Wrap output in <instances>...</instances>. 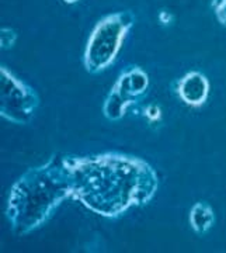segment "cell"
<instances>
[{
    "mask_svg": "<svg viewBox=\"0 0 226 253\" xmlns=\"http://www.w3.org/2000/svg\"><path fill=\"white\" fill-rule=\"evenodd\" d=\"M212 10H214L218 23L226 28V0H214Z\"/></svg>",
    "mask_w": 226,
    "mask_h": 253,
    "instance_id": "cell-11",
    "label": "cell"
},
{
    "mask_svg": "<svg viewBox=\"0 0 226 253\" xmlns=\"http://www.w3.org/2000/svg\"><path fill=\"white\" fill-rule=\"evenodd\" d=\"M129 106L132 104L128 100L124 99L115 89H111L103 103V114L110 121H119L124 118Z\"/></svg>",
    "mask_w": 226,
    "mask_h": 253,
    "instance_id": "cell-8",
    "label": "cell"
},
{
    "mask_svg": "<svg viewBox=\"0 0 226 253\" xmlns=\"http://www.w3.org/2000/svg\"><path fill=\"white\" fill-rule=\"evenodd\" d=\"M209 89L211 84L208 78L198 71H191L179 79L176 86V93L184 104L190 106L192 109H198L207 103Z\"/></svg>",
    "mask_w": 226,
    "mask_h": 253,
    "instance_id": "cell-6",
    "label": "cell"
},
{
    "mask_svg": "<svg viewBox=\"0 0 226 253\" xmlns=\"http://www.w3.org/2000/svg\"><path fill=\"white\" fill-rule=\"evenodd\" d=\"M135 20V14L129 10L100 18L91 30L83 54V65L87 72L99 75L115 63Z\"/></svg>",
    "mask_w": 226,
    "mask_h": 253,
    "instance_id": "cell-3",
    "label": "cell"
},
{
    "mask_svg": "<svg viewBox=\"0 0 226 253\" xmlns=\"http://www.w3.org/2000/svg\"><path fill=\"white\" fill-rule=\"evenodd\" d=\"M72 173V199L100 217L117 219L156 196L159 176L151 163L134 155L104 152L66 156Z\"/></svg>",
    "mask_w": 226,
    "mask_h": 253,
    "instance_id": "cell-1",
    "label": "cell"
},
{
    "mask_svg": "<svg viewBox=\"0 0 226 253\" xmlns=\"http://www.w3.org/2000/svg\"><path fill=\"white\" fill-rule=\"evenodd\" d=\"M149 83V75L144 68L138 65H128L118 75V79L114 83L113 89H115L131 104H136L146 96Z\"/></svg>",
    "mask_w": 226,
    "mask_h": 253,
    "instance_id": "cell-5",
    "label": "cell"
},
{
    "mask_svg": "<svg viewBox=\"0 0 226 253\" xmlns=\"http://www.w3.org/2000/svg\"><path fill=\"white\" fill-rule=\"evenodd\" d=\"M72 173L66 156L54 155L30 168L11 186L6 217L11 231L24 236L45 225L66 199H72Z\"/></svg>",
    "mask_w": 226,
    "mask_h": 253,
    "instance_id": "cell-2",
    "label": "cell"
},
{
    "mask_svg": "<svg viewBox=\"0 0 226 253\" xmlns=\"http://www.w3.org/2000/svg\"><path fill=\"white\" fill-rule=\"evenodd\" d=\"M65 3H66V4H76V3H77V1H80V0H64Z\"/></svg>",
    "mask_w": 226,
    "mask_h": 253,
    "instance_id": "cell-13",
    "label": "cell"
},
{
    "mask_svg": "<svg viewBox=\"0 0 226 253\" xmlns=\"http://www.w3.org/2000/svg\"><path fill=\"white\" fill-rule=\"evenodd\" d=\"M191 229L197 235H204L215 224V212L208 203L198 201L195 203L190 211Z\"/></svg>",
    "mask_w": 226,
    "mask_h": 253,
    "instance_id": "cell-7",
    "label": "cell"
},
{
    "mask_svg": "<svg viewBox=\"0 0 226 253\" xmlns=\"http://www.w3.org/2000/svg\"><path fill=\"white\" fill-rule=\"evenodd\" d=\"M144 117L151 123V124H159L162 123V109L157 104H149L144 109Z\"/></svg>",
    "mask_w": 226,
    "mask_h": 253,
    "instance_id": "cell-10",
    "label": "cell"
},
{
    "mask_svg": "<svg viewBox=\"0 0 226 253\" xmlns=\"http://www.w3.org/2000/svg\"><path fill=\"white\" fill-rule=\"evenodd\" d=\"M0 116L11 124L26 126L34 116L39 106L37 91L24 81L17 78L7 66L0 68Z\"/></svg>",
    "mask_w": 226,
    "mask_h": 253,
    "instance_id": "cell-4",
    "label": "cell"
},
{
    "mask_svg": "<svg viewBox=\"0 0 226 253\" xmlns=\"http://www.w3.org/2000/svg\"><path fill=\"white\" fill-rule=\"evenodd\" d=\"M157 20H159V23H160L162 26L169 27V26H172L173 23H174V16H173L169 10L162 9L159 11V14H157Z\"/></svg>",
    "mask_w": 226,
    "mask_h": 253,
    "instance_id": "cell-12",
    "label": "cell"
},
{
    "mask_svg": "<svg viewBox=\"0 0 226 253\" xmlns=\"http://www.w3.org/2000/svg\"><path fill=\"white\" fill-rule=\"evenodd\" d=\"M17 41V33L10 27H3L0 30V46L1 49H11Z\"/></svg>",
    "mask_w": 226,
    "mask_h": 253,
    "instance_id": "cell-9",
    "label": "cell"
}]
</instances>
